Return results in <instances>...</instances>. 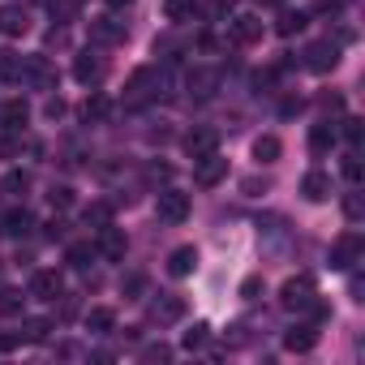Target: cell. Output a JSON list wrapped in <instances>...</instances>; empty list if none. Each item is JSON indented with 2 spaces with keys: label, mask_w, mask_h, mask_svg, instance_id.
Returning a JSON list of instances; mask_svg holds the SVG:
<instances>
[{
  "label": "cell",
  "mask_w": 365,
  "mask_h": 365,
  "mask_svg": "<svg viewBox=\"0 0 365 365\" xmlns=\"http://www.w3.org/2000/svg\"><path fill=\"white\" fill-rule=\"evenodd\" d=\"M207 339H211V327H207V322H194L185 335H180V348H185V352H198V348H207Z\"/></svg>",
  "instance_id": "obj_25"
},
{
  "label": "cell",
  "mask_w": 365,
  "mask_h": 365,
  "mask_svg": "<svg viewBox=\"0 0 365 365\" xmlns=\"http://www.w3.org/2000/svg\"><path fill=\"white\" fill-rule=\"evenodd\" d=\"M31 228H35V215H31L26 207H18V211H9L5 220H0V232H5V237H18V241H22Z\"/></svg>",
  "instance_id": "obj_18"
},
{
  "label": "cell",
  "mask_w": 365,
  "mask_h": 365,
  "mask_svg": "<svg viewBox=\"0 0 365 365\" xmlns=\"http://www.w3.org/2000/svg\"><path fill=\"white\" fill-rule=\"evenodd\" d=\"M335 65H339V48H335L331 39L305 48V69H309V73H331Z\"/></svg>",
  "instance_id": "obj_7"
},
{
  "label": "cell",
  "mask_w": 365,
  "mask_h": 365,
  "mask_svg": "<svg viewBox=\"0 0 365 365\" xmlns=\"http://www.w3.org/2000/svg\"><path fill=\"white\" fill-rule=\"evenodd\" d=\"M133 0H108V9H129Z\"/></svg>",
  "instance_id": "obj_46"
},
{
  "label": "cell",
  "mask_w": 365,
  "mask_h": 365,
  "mask_svg": "<svg viewBox=\"0 0 365 365\" xmlns=\"http://www.w3.org/2000/svg\"><path fill=\"white\" fill-rule=\"evenodd\" d=\"M5 190H14V194H26V190H31V172H22V168H14V172L5 176Z\"/></svg>",
  "instance_id": "obj_35"
},
{
  "label": "cell",
  "mask_w": 365,
  "mask_h": 365,
  "mask_svg": "<svg viewBox=\"0 0 365 365\" xmlns=\"http://www.w3.org/2000/svg\"><path fill=\"white\" fill-rule=\"evenodd\" d=\"M0 82H22V56L0 52Z\"/></svg>",
  "instance_id": "obj_30"
},
{
  "label": "cell",
  "mask_w": 365,
  "mask_h": 365,
  "mask_svg": "<svg viewBox=\"0 0 365 365\" xmlns=\"http://www.w3.org/2000/svg\"><path fill=\"white\" fill-rule=\"evenodd\" d=\"M22 305H26V297L18 288H0V314H5V318H18Z\"/></svg>",
  "instance_id": "obj_29"
},
{
  "label": "cell",
  "mask_w": 365,
  "mask_h": 365,
  "mask_svg": "<svg viewBox=\"0 0 365 365\" xmlns=\"http://www.w3.org/2000/svg\"><path fill=\"white\" fill-rule=\"evenodd\" d=\"M335 138H339V133H335V125H331V120H322V125H314V129H309V150H314V155H327V150L335 146Z\"/></svg>",
  "instance_id": "obj_22"
},
{
  "label": "cell",
  "mask_w": 365,
  "mask_h": 365,
  "mask_svg": "<svg viewBox=\"0 0 365 365\" xmlns=\"http://www.w3.org/2000/svg\"><path fill=\"white\" fill-rule=\"evenodd\" d=\"M228 176V159L220 155V150H211V155H202V159H194V180L198 185H220V180Z\"/></svg>",
  "instance_id": "obj_6"
},
{
  "label": "cell",
  "mask_w": 365,
  "mask_h": 365,
  "mask_svg": "<svg viewBox=\"0 0 365 365\" xmlns=\"http://www.w3.org/2000/svg\"><path fill=\"white\" fill-rule=\"evenodd\" d=\"M43 112H48V116H52V120H56V116H61V112H65V99H61V95H56V99H48V103H43Z\"/></svg>",
  "instance_id": "obj_40"
},
{
  "label": "cell",
  "mask_w": 365,
  "mask_h": 365,
  "mask_svg": "<svg viewBox=\"0 0 365 365\" xmlns=\"http://www.w3.org/2000/svg\"><path fill=\"white\" fill-rule=\"evenodd\" d=\"M344 176L352 180V185H361V155H356V150H352V155L344 159Z\"/></svg>",
  "instance_id": "obj_37"
},
{
  "label": "cell",
  "mask_w": 365,
  "mask_h": 365,
  "mask_svg": "<svg viewBox=\"0 0 365 365\" xmlns=\"http://www.w3.org/2000/svg\"><path fill=\"white\" fill-rule=\"evenodd\" d=\"M61 288H65V284H61V275H56V271H35V275H31V292H26V297H35V301H56V297H61Z\"/></svg>",
  "instance_id": "obj_12"
},
{
  "label": "cell",
  "mask_w": 365,
  "mask_h": 365,
  "mask_svg": "<svg viewBox=\"0 0 365 365\" xmlns=\"http://www.w3.org/2000/svg\"><path fill=\"white\" fill-rule=\"evenodd\" d=\"M142 284H146L142 275H129V279H125V292H129V297H138V292H142Z\"/></svg>",
  "instance_id": "obj_42"
},
{
  "label": "cell",
  "mask_w": 365,
  "mask_h": 365,
  "mask_svg": "<svg viewBox=\"0 0 365 365\" xmlns=\"http://www.w3.org/2000/svg\"><path fill=\"white\" fill-rule=\"evenodd\" d=\"M103 69H108V65H103V56H99V52H91V48L73 56V78H78L82 86H95V82H103Z\"/></svg>",
  "instance_id": "obj_9"
},
{
  "label": "cell",
  "mask_w": 365,
  "mask_h": 365,
  "mask_svg": "<svg viewBox=\"0 0 365 365\" xmlns=\"http://www.w3.org/2000/svg\"><path fill=\"white\" fill-rule=\"evenodd\" d=\"M125 250H129V241H125V232H120V228H112V224H108V228H99V232H95V254H103L108 262H120V258H125Z\"/></svg>",
  "instance_id": "obj_10"
},
{
  "label": "cell",
  "mask_w": 365,
  "mask_h": 365,
  "mask_svg": "<svg viewBox=\"0 0 365 365\" xmlns=\"http://www.w3.org/2000/svg\"><path fill=\"white\" fill-rule=\"evenodd\" d=\"M215 86H220V73H215V69H194V73H190V95L211 99V95H215Z\"/></svg>",
  "instance_id": "obj_21"
},
{
  "label": "cell",
  "mask_w": 365,
  "mask_h": 365,
  "mask_svg": "<svg viewBox=\"0 0 365 365\" xmlns=\"http://www.w3.org/2000/svg\"><path fill=\"white\" fill-rule=\"evenodd\" d=\"M112 322H116V314H112V309H103V305L86 314V327H91L95 335H103V331H112Z\"/></svg>",
  "instance_id": "obj_32"
},
{
  "label": "cell",
  "mask_w": 365,
  "mask_h": 365,
  "mask_svg": "<svg viewBox=\"0 0 365 365\" xmlns=\"http://www.w3.org/2000/svg\"><path fill=\"white\" fill-rule=\"evenodd\" d=\"M279 112H284V116H297V112H301V99H284Z\"/></svg>",
  "instance_id": "obj_43"
},
{
  "label": "cell",
  "mask_w": 365,
  "mask_h": 365,
  "mask_svg": "<svg viewBox=\"0 0 365 365\" xmlns=\"http://www.w3.org/2000/svg\"><path fill=\"white\" fill-rule=\"evenodd\" d=\"M73 5H82V0H73Z\"/></svg>",
  "instance_id": "obj_49"
},
{
  "label": "cell",
  "mask_w": 365,
  "mask_h": 365,
  "mask_svg": "<svg viewBox=\"0 0 365 365\" xmlns=\"http://www.w3.org/2000/svg\"><path fill=\"white\" fill-rule=\"evenodd\" d=\"M150 176H155V180H159V176L168 180V176H172V168H168V163H155V168H150Z\"/></svg>",
  "instance_id": "obj_45"
},
{
  "label": "cell",
  "mask_w": 365,
  "mask_h": 365,
  "mask_svg": "<svg viewBox=\"0 0 365 365\" xmlns=\"http://www.w3.org/2000/svg\"><path fill=\"white\" fill-rule=\"evenodd\" d=\"M31 120V108L26 99H5L0 103V129H9V133H22V125Z\"/></svg>",
  "instance_id": "obj_14"
},
{
  "label": "cell",
  "mask_w": 365,
  "mask_h": 365,
  "mask_svg": "<svg viewBox=\"0 0 365 365\" xmlns=\"http://www.w3.org/2000/svg\"><path fill=\"white\" fill-rule=\"evenodd\" d=\"M344 215H348L352 224H356V220L365 215V207H361V194H348V198H344Z\"/></svg>",
  "instance_id": "obj_38"
},
{
  "label": "cell",
  "mask_w": 365,
  "mask_h": 365,
  "mask_svg": "<svg viewBox=\"0 0 365 365\" xmlns=\"http://www.w3.org/2000/svg\"><path fill=\"white\" fill-rule=\"evenodd\" d=\"M228 39H232L237 48H250V43H258V39H262V18H254V14H241V18H232V22H228Z\"/></svg>",
  "instance_id": "obj_8"
},
{
  "label": "cell",
  "mask_w": 365,
  "mask_h": 365,
  "mask_svg": "<svg viewBox=\"0 0 365 365\" xmlns=\"http://www.w3.org/2000/svg\"><path fill=\"white\" fill-rule=\"evenodd\" d=\"M142 356H146V361H168V348H163V344H159V348H146V352H142Z\"/></svg>",
  "instance_id": "obj_44"
},
{
  "label": "cell",
  "mask_w": 365,
  "mask_h": 365,
  "mask_svg": "<svg viewBox=\"0 0 365 365\" xmlns=\"http://www.w3.org/2000/svg\"><path fill=\"white\" fill-rule=\"evenodd\" d=\"M211 150H220V133H215V129H194V133H185V155H190V159H202V155H211Z\"/></svg>",
  "instance_id": "obj_15"
},
{
  "label": "cell",
  "mask_w": 365,
  "mask_h": 365,
  "mask_svg": "<svg viewBox=\"0 0 365 365\" xmlns=\"http://www.w3.org/2000/svg\"><path fill=\"white\" fill-rule=\"evenodd\" d=\"M155 91H159V73H155L150 65H142V69H133L129 82H125V103H129V108H142L146 99H155Z\"/></svg>",
  "instance_id": "obj_1"
},
{
  "label": "cell",
  "mask_w": 365,
  "mask_h": 365,
  "mask_svg": "<svg viewBox=\"0 0 365 365\" xmlns=\"http://www.w3.org/2000/svg\"><path fill=\"white\" fill-rule=\"evenodd\" d=\"M155 211H159L163 224H185V220H190V194H180V190H159Z\"/></svg>",
  "instance_id": "obj_2"
},
{
  "label": "cell",
  "mask_w": 365,
  "mask_h": 365,
  "mask_svg": "<svg viewBox=\"0 0 365 365\" xmlns=\"http://www.w3.org/2000/svg\"><path fill=\"white\" fill-rule=\"evenodd\" d=\"M26 31H31L26 9H18V5H5V9H0V35H5V39H22Z\"/></svg>",
  "instance_id": "obj_13"
},
{
  "label": "cell",
  "mask_w": 365,
  "mask_h": 365,
  "mask_svg": "<svg viewBox=\"0 0 365 365\" xmlns=\"http://www.w3.org/2000/svg\"><path fill=\"white\" fill-rule=\"evenodd\" d=\"M314 297H318V292H314V279H309V275H297V279H288V284L279 288V305H284V309H297V314H301Z\"/></svg>",
  "instance_id": "obj_5"
},
{
  "label": "cell",
  "mask_w": 365,
  "mask_h": 365,
  "mask_svg": "<svg viewBox=\"0 0 365 365\" xmlns=\"http://www.w3.org/2000/svg\"><path fill=\"white\" fill-rule=\"evenodd\" d=\"M305 22H309V14H301V9H297V14H292V9H284V14H279V22H275V31H279L284 39H292V35H301V31H305Z\"/></svg>",
  "instance_id": "obj_23"
},
{
  "label": "cell",
  "mask_w": 365,
  "mask_h": 365,
  "mask_svg": "<svg viewBox=\"0 0 365 365\" xmlns=\"http://www.w3.org/2000/svg\"><path fill=\"white\" fill-rule=\"evenodd\" d=\"M22 82H31L35 91H52L56 86V69L48 56H22Z\"/></svg>",
  "instance_id": "obj_4"
},
{
  "label": "cell",
  "mask_w": 365,
  "mask_h": 365,
  "mask_svg": "<svg viewBox=\"0 0 365 365\" xmlns=\"http://www.w3.org/2000/svg\"><path fill=\"white\" fill-rule=\"evenodd\" d=\"M262 5H267V9H284V0H262Z\"/></svg>",
  "instance_id": "obj_47"
},
{
  "label": "cell",
  "mask_w": 365,
  "mask_h": 365,
  "mask_svg": "<svg viewBox=\"0 0 365 365\" xmlns=\"http://www.w3.org/2000/svg\"><path fill=\"white\" fill-rule=\"evenodd\" d=\"M258 288H262V279H258V275H250V279L241 284V297H245V301H254V297H258Z\"/></svg>",
  "instance_id": "obj_39"
},
{
  "label": "cell",
  "mask_w": 365,
  "mask_h": 365,
  "mask_svg": "<svg viewBox=\"0 0 365 365\" xmlns=\"http://www.w3.org/2000/svg\"><path fill=\"white\" fill-rule=\"evenodd\" d=\"M18 344H26V339L22 335H0V352H14Z\"/></svg>",
  "instance_id": "obj_41"
},
{
  "label": "cell",
  "mask_w": 365,
  "mask_h": 365,
  "mask_svg": "<svg viewBox=\"0 0 365 365\" xmlns=\"http://www.w3.org/2000/svg\"><path fill=\"white\" fill-rule=\"evenodd\" d=\"M301 194H305L309 202H327V198H331V176H327L322 168H309V172L301 176Z\"/></svg>",
  "instance_id": "obj_11"
},
{
  "label": "cell",
  "mask_w": 365,
  "mask_h": 365,
  "mask_svg": "<svg viewBox=\"0 0 365 365\" xmlns=\"http://www.w3.org/2000/svg\"><path fill=\"white\" fill-rule=\"evenodd\" d=\"M91 258H95V245H91V241H78V245H69V254H65V262H69L73 271H86Z\"/></svg>",
  "instance_id": "obj_26"
},
{
  "label": "cell",
  "mask_w": 365,
  "mask_h": 365,
  "mask_svg": "<svg viewBox=\"0 0 365 365\" xmlns=\"http://www.w3.org/2000/svg\"><path fill=\"white\" fill-rule=\"evenodd\" d=\"M339 133H344V138L352 142V150H356V146H361V138H365V120H361V116H348Z\"/></svg>",
  "instance_id": "obj_34"
},
{
  "label": "cell",
  "mask_w": 365,
  "mask_h": 365,
  "mask_svg": "<svg viewBox=\"0 0 365 365\" xmlns=\"http://www.w3.org/2000/svg\"><path fill=\"white\" fill-rule=\"evenodd\" d=\"M163 18L176 22V26H185L198 18V0H163Z\"/></svg>",
  "instance_id": "obj_20"
},
{
  "label": "cell",
  "mask_w": 365,
  "mask_h": 365,
  "mask_svg": "<svg viewBox=\"0 0 365 365\" xmlns=\"http://www.w3.org/2000/svg\"><path fill=\"white\" fill-rule=\"evenodd\" d=\"M48 202H52V211H69V207H73V190H69V185H56V190L48 194Z\"/></svg>",
  "instance_id": "obj_36"
},
{
  "label": "cell",
  "mask_w": 365,
  "mask_h": 365,
  "mask_svg": "<svg viewBox=\"0 0 365 365\" xmlns=\"http://www.w3.org/2000/svg\"><path fill=\"white\" fill-rule=\"evenodd\" d=\"M91 39L95 43H120L125 39V22L120 18H99V22H91Z\"/></svg>",
  "instance_id": "obj_19"
},
{
  "label": "cell",
  "mask_w": 365,
  "mask_h": 365,
  "mask_svg": "<svg viewBox=\"0 0 365 365\" xmlns=\"http://www.w3.org/2000/svg\"><path fill=\"white\" fill-rule=\"evenodd\" d=\"M155 318H159V322H176V318H185V301H180V297H163V301L155 305Z\"/></svg>",
  "instance_id": "obj_27"
},
{
  "label": "cell",
  "mask_w": 365,
  "mask_h": 365,
  "mask_svg": "<svg viewBox=\"0 0 365 365\" xmlns=\"http://www.w3.org/2000/svg\"><path fill=\"white\" fill-rule=\"evenodd\" d=\"M361 254H365V241H361L356 232H344V237L331 245V267H335V271H352V267L361 262Z\"/></svg>",
  "instance_id": "obj_3"
},
{
  "label": "cell",
  "mask_w": 365,
  "mask_h": 365,
  "mask_svg": "<svg viewBox=\"0 0 365 365\" xmlns=\"http://www.w3.org/2000/svg\"><path fill=\"white\" fill-rule=\"evenodd\" d=\"M279 155H284V146H279L275 133H262V138L254 142V159H258V163H275Z\"/></svg>",
  "instance_id": "obj_24"
},
{
  "label": "cell",
  "mask_w": 365,
  "mask_h": 365,
  "mask_svg": "<svg viewBox=\"0 0 365 365\" xmlns=\"http://www.w3.org/2000/svg\"><path fill=\"white\" fill-rule=\"evenodd\" d=\"M108 112H112V103H108L103 95H91V99L82 103V116H86V120H103Z\"/></svg>",
  "instance_id": "obj_33"
},
{
  "label": "cell",
  "mask_w": 365,
  "mask_h": 365,
  "mask_svg": "<svg viewBox=\"0 0 365 365\" xmlns=\"http://www.w3.org/2000/svg\"><path fill=\"white\" fill-rule=\"evenodd\" d=\"M318 344V322H297L288 335H284V348L288 352H309Z\"/></svg>",
  "instance_id": "obj_16"
},
{
  "label": "cell",
  "mask_w": 365,
  "mask_h": 365,
  "mask_svg": "<svg viewBox=\"0 0 365 365\" xmlns=\"http://www.w3.org/2000/svg\"><path fill=\"white\" fill-rule=\"evenodd\" d=\"M108 224H112V207H108V202L86 207V228H95V232H99V228H108Z\"/></svg>",
  "instance_id": "obj_31"
},
{
  "label": "cell",
  "mask_w": 365,
  "mask_h": 365,
  "mask_svg": "<svg viewBox=\"0 0 365 365\" xmlns=\"http://www.w3.org/2000/svg\"><path fill=\"white\" fill-rule=\"evenodd\" d=\"M194 267H198V250L194 245H180V250L168 254V275H176V279L194 275Z\"/></svg>",
  "instance_id": "obj_17"
},
{
  "label": "cell",
  "mask_w": 365,
  "mask_h": 365,
  "mask_svg": "<svg viewBox=\"0 0 365 365\" xmlns=\"http://www.w3.org/2000/svg\"><path fill=\"white\" fill-rule=\"evenodd\" d=\"M335 5H352V0H335Z\"/></svg>",
  "instance_id": "obj_48"
},
{
  "label": "cell",
  "mask_w": 365,
  "mask_h": 365,
  "mask_svg": "<svg viewBox=\"0 0 365 365\" xmlns=\"http://www.w3.org/2000/svg\"><path fill=\"white\" fill-rule=\"evenodd\" d=\"M48 331H52L48 318H26V322H22V339H26V344H43Z\"/></svg>",
  "instance_id": "obj_28"
}]
</instances>
